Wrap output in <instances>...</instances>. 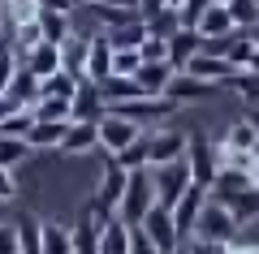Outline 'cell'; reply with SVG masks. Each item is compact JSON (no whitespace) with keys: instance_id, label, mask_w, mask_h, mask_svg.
Segmentation results:
<instances>
[{"instance_id":"obj_1","label":"cell","mask_w":259,"mask_h":254,"mask_svg":"<svg viewBox=\"0 0 259 254\" xmlns=\"http://www.w3.org/2000/svg\"><path fill=\"white\" fill-rule=\"evenodd\" d=\"M156 207V181H151V168H134L130 173V185H125V198L117 207V220H125L130 228H139L143 216Z\"/></svg>"},{"instance_id":"obj_2","label":"cell","mask_w":259,"mask_h":254,"mask_svg":"<svg viewBox=\"0 0 259 254\" xmlns=\"http://www.w3.org/2000/svg\"><path fill=\"white\" fill-rule=\"evenodd\" d=\"M233 233H238L233 211L207 194V202L199 207V220H194V241H233Z\"/></svg>"},{"instance_id":"obj_3","label":"cell","mask_w":259,"mask_h":254,"mask_svg":"<svg viewBox=\"0 0 259 254\" xmlns=\"http://www.w3.org/2000/svg\"><path fill=\"white\" fill-rule=\"evenodd\" d=\"M186 168H190V177L203 190H212L216 173H221V155H216V142L207 134H190V146H186Z\"/></svg>"},{"instance_id":"obj_4","label":"cell","mask_w":259,"mask_h":254,"mask_svg":"<svg viewBox=\"0 0 259 254\" xmlns=\"http://www.w3.org/2000/svg\"><path fill=\"white\" fill-rule=\"evenodd\" d=\"M143 134H147V129H143L139 121L121 117V112H104V117H100V146L108 155H121L130 142H139Z\"/></svg>"},{"instance_id":"obj_5","label":"cell","mask_w":259,"mask_h":254,"mask_svg":"<svg viewBox=\"0 0 259 254\" xmlns=\"http://www.w3.org/2000/svg\"><path fill=\"white\" fill-rule=\"evenodd\" d=\"M186 146H190V134L182 129H147V168L186 160Z\"/></svg>"},{"instance_id":"obj_6","label":"cell","mask_w":259,"mask_h":254,"mask_svg":"<svg viewBox=\"0 0 259 254\" xmlns=\"http://www.w3.org/2000/svg\"><path fill=\"white\" fill-rule=\"evenodd\" d=\"M139 228L160 245V254H177V250H182V233H177L173 207H160V202H156V207L143 216V224H139Z\"/></svg>"},{"instance_id":"obj_7","label":"cell","mask_w":259,"mask_h":254,"mask_svg":"<svg viewBox=\"0 0 259 254\" xmlns=\"http://www.w3.org/2000/svg\"><path fill=\"white\" fill-rule=\"evenodd\" d=\"M108 112H121V117L139 121V125L147 129V125H156V121L173 117V112H177V104L168 99V95H139V99H130V104H112Z\"/></svg>"},{"instance_id":"obj_8","label":"cell","mask_w":259,"mask_h":254,"mask_svg":"<svg viewBox=\"0 0 259 254\" xmlns=\"http://www.w3.org/2000/svg\"><path fill=\"white\" fill-rule=\"evenodd\" d=\"M151 181H156V202H160V207H173L194 177H190V168H186V160H177V164H160V168H151Z\"/></svg>"},{"instance_id":"obj_9","label":"cell","mask_w":259,"mask_h":254,"mask_svg":"<svg viewBox=\"0 0 259 254\" xmlns=\"http://www.w3.org/2000/svg\"><path fill=\"white\" fill-rule=\"evenodd\" d=\"M221 91L216 82H203V78H194V73H186V69H177L173 73V82H168V99L182 108V104H199V99H212V95Z\"/></svg>"},{"instance_id":"obj_10","label":"cell","mask_w":259,"mask_h":254,"mask_svg":"<svg viewBox=\"0 0 259 254\" xmlns=\"http://www.w3.org/2000/svg\"><path fill=\"white\" fill-rule=\"evenodd\" d=\"M186 73H194V78H203V82H216V86H233V78H238L242 69H233L221 52H199L186 65Z\"/></svg>"},{"instance_id":"obj_11","label":"cell","mask_w":259,"mask_h":254,"mask_svg":"<svg viewBox=\"0 0 259 254\" xmlns=\"http://www.w3.org/2000/svg\"><path fill=\"white\" fill-rule=\"evenodd\" d=\"M18 65H26V69L35 73L39 82L52 78L56 69H65V65H61V43H48V39H39L35 47H26V52L18 56Z\"/></svg>"},{"instance_id":"obj_12","label":"cell","mask_w":259,"mask_h":254,"mask_svg":"<svg viewBox=\"0 0 259 254\" xmlns=\"http://www.w3.org/2000/svg\"><path fill=\"white\" fill-rule=\"evenodd\" d=\"M203 202H207V190H203L199 181H190V185H186V194L173 202V220H177V233H182V241L194 233V220H199V207H203Z\"/></svg>"},{"instance_id":"obj_13","label":"cell","mask_w":259,"mask_h":254,"mask_svg":"<svg viewBox=\"0 0 259 254\" xmlns=\"http://www.w3.org/2000/svg\"><path fill=\"white\" fill-rule=\"evenodd\" d=\"M164 47H168V65H173V69H186L194 56L203 52V35H199V30H190V26H182L177 35L164 39Z\"/></svg>"},{"instance_id":"obj_14","label":"cell","mask_w":259,"mask_h":254,"mask_svg":"<svg viewBox=\"0 0 259 254\" xmlns=\"http://www.w3.org/2000/svg\"><path fill=\"white\" fill-rule=\"evenodd\" d=\"M69 112H74V121H100L104 117V95H100V82L82 78L78 82L74 99H69Z\"/></svg>"},{"instance_id":"obj_15","label":"cell","mask_w":259,"mask_h":254,"mask_svg":"<svg viewBox=\"0 0 259 254\" xmlns=\"http://www.w3.org/2000/svg\"><path fill=\"white\" fill-rule=\"evenodd\" d=\"M125 185H130V173L108 155V168H104V181H100V194H95V202H100V207H108V211H117V207H121V198H125Z\"/></svg>"},{"instance_id":"obj_16","label":"cell","mask_w":259,"mask_h":254,"mask_svg":"<svg viewBox=\"0 0 259 254\" xmlns=\"http://www.w3.org/2000/svg\"><path fill=\"white\" fill-rule=\"evenodd\" d=\"M194 30H199V35L207 39V43H212V39H229L233 30V18H229V9H225V0H216V5H207L203 13H199V22H194Z\"/></svg>"},{"instance_id":"obj_17","label":"cell","mask_w":259,"mask_h":254,"mask_svg":"<svg viewBox=\"0 0 259 254\" xmlns=\"http://www.w3.org/2000/svg\"><path fill=\"white\" fill-rule=\"evenodd\" d=\"M100 146V121H69V129H65L61 138V151L69 155H87Z\"/></svg>"},{"instance_id":"obj_18","label":"cell","mask_w":259,"mask_h":254,"mask_svg":"<svg viewBox=\"0 0 259 254\" xmlns=\"http://www.w3.org/2000/svg\"><path fill=\"white\" fill-rule=\"evenodd\" d=\"M173 73H177V69H173L168 61H143L134 78H139L143 95H164V91H168V82H173Z\"/></svg>"},{"instance_id":"obj_19","label":"cell","mask_w":259,"mask_h":254,"mask_svg":"<svg viewBox=\"0 0 259 254\" xmlns=\"http://www.w3.org/2000/svg\"><path fill=\"white\" fill-rule=\"evenodd\" d=\"M87 78H91V82L112 78V43H108L104 35H91V52H87Z\"/></svg>"},{"instance_id":"obj_20","label":"cell","mask_w":259,"mask_h":254,"mask_svg":"<svg viewBox=\"0 0 259 254\" xmlns=\"http://www.w3.org/2000/svg\"><path fill=\"white\" fill-rule=\"evenodd\" d=\"M87 52H91V39H82V35H69L61 43V65L74 78H87Z\"/></svg>"},{"instance_id":"obj_21","label":"cell","mask_w":259,"mask_h":254,"mask_svg":"<svg viewBox=\"0 0 259 254\" xmlns=\"http://www.w3.org/2000/svg\"><path fill=\"white\" fill-rule=\"evenodd\" d=\"M9 95H13L18 104H26V108H30V104L44 95V82H39L26 65H18V69H13V78H9Z\"/></svg>"},{"instance_id":"obj_22","label":"cell","mask_w":259,"mask_h":254,"mask_svg":"<svg viewBox=\"0 0 259 254\" xmlns=\"http://www.w3.org/2000/svg\"><path fill=\"white\" fill-rule=\"evenodd\" d=\"M221 146H229V151H255L259 146V134H255V121L250 117H238L229 125V134H225V142Z\"/></svg>"},{"instance_id":"obj_23","label":"cell","mask_w":259,"mask_h":254,"mask_svg":"<svg viewBox=\"0 0 259 254\" xmlns=\"http://www.w3.org/2000/svg\"><path fill=\"white\" fill-rule=\"evenodd\" d=\"M104 39L112 43V52H125V47H143V39H147V26H143V18H139V22H125V26H112Z\"/></svg>"},{"instance_id":"obj_24","label":"cell","mask_w":259,"mask_h":254,"mask_svg":"<svg viewBox=\"0 0 259 254\" xmlns=\"http://www.w3.org/2000/svg\"><path fill=\"white\" fill-rule=\"evenodd\" d=\"M39 13H44V5H39V0H5V18H9V26H13V30L35 26Z\"/></svg>"},{"instance_id":"obj_25","label":"cell","mask_w":259,"mask_h":254,"mask_svg":"<svg viewBox=\"0 0 259 254\" xmlns=\"http://www.w3.org/2000/svg\"><path fill=\"white\" fill-rule=\"evenodd\" d=\"M225 207L233 211L238 228H242V224H250V220H259V190L250 185V190H242V194H233V198H225Z\"/></svg>"},{"instance_id":"obj_26","label":"cell","mask_w":259,"mask_h":254,"mask_svg":"<svg viewBox=\"0 0 259 254\" xmlns=\"http://www.w3.org/2000/svg\"><path fill=\"white\" fill-rule=\"evenodd\" d=\"M39 35H44L48 43H65V39L74 35V26H69V13H52V9H44V13H39Z\"/></svg>"},{"instance_id":"obj_27","label":"cell","mask_w":259,"mask_h":254,"mask_svg":"<svg viewBox=\"0 0 259 254\" xmlns=\"http://www.w3.org/2000/svg\"><path fill=\"white\" fill-rule=\"evenodd\" d=\"M30 151L35 146L26 142V138H9V134H0V168H13L18 173V164L30 160Z\"/></svg>"},{"instance_id":"obj_28","label":"cell","mask_w":259,"mask_h":254,"mask_svg":"<svg viewBox=\"0 0 259 254\" xmlns=\"http://www.w3.org/2000/svg\"><path fill=\"white\" fill-rule=\"evenodd\" d=\"M65 129H69V121H35L30 134H26V142L30 146H61Z\"/></svg>"},{"instance_id":"obj_29","label":"cell","mask_w":259,"mask_h":254,"mask_svg":"<svg viewBox=\"0 0 259 254\" xmlns=\"http://www.w3.org/2000/svg\"><path fill=\"white\" fill-rule=\"evenodd\" d=\"M100 254H130V224L125 220H112L100 233Z\"/></svg>"},{"instance_id":"obj_30","label":"cell","mask_w":259,"mask_h":254,"mask_svg":"<svg viewBox=\"0 0 259 254\" xmlns=\"http://www.w3.org/2000/svg\"><path fill=\"white\" fill-rule=\"evenodd\" d=\"M44 254H74V228L44 220Z\"/></svg>"},{"instance_id":"obj_31","label":"cell","mask_w":259,"mask_h":254,"mask_svg":"<svg viewBox=\"0 0 259 254\" xmlns=\"http://www.w3.org/2000/svg\"><path fill=\"white\" fill-rule=\"evenodd\" d=\"M30 108H35V121H74L69 99H56V95H39Z\"/></svg>"},{"instance_id":"obj_32","label":"cell","mask_w":259,"mask_h":254,"mask_svg":"<svg viewBox=\"0 0 259 254\" xmlns=\"http://www.w3.org/2000/svg\"><path fill=\"white\" fill-rule=\"evenodd\" d=\"M18 245H22V254H44V220H35V216H26L18 224Z\"/></svg>"},{"instance_id":"obj_33","label":"cell","mask_w":259,"mask_h":254,"mask_svg":"<svg viewBox=\"0 0 259 254\" xmlns=\"http://www.w3.org/2000/svg\"><path fill=\"white\" fill-rule=\"evenodd\" d=\"M74 254H100V228L91 216H82L74 224Z\"/></svg>"},{"instance_id":"obj_34","label":"cell","mask_w":259,"mask_h":254,"mask_svg":"<svg viewBox=\"0 0 259 254\" xmlns=\"http://www.w3.org/2000/svg\"><path fill=\"white\" fill-rule=\"evenodd\" d=\"M143 26H147V35L168 39V35H177V30H182V13H177V9H160L156 18H147Z\"/></svg>"},{"instance_id":"obj_35","label":"cell","mask_w":259,"mask_h":254,"mask_svg":"<svg viewBox=\"0 0 259 254\" xmlns=\"http://www.w3.org/2000/svg\"><path fill=\"white\" fill-rule=\"evenodd\" d=\"M78 82H82V78H74L69 69H56L52 78H44V95H56V99H74Z\"/></svg>"},{"instance_id":"obj_36","label":"cell","mask_w":259,"mask_h":254,"mask_svg":"<svg viewBox=\"0 0 259 254\" xmlns=\"http://www.w3.org/2000/svg\"><path fill=\"white\" fill-rule=\"evenodd\" d=\"M225 9H229V18H233L238 30L259 26V5H255V0H225Z\"/></svg>"},{"instance_id":"obj_37","label":"cell","mask_w":259,"mask_h":254,"mask_svg":"<svg viewBox=\"0 0 259 254\" xmlns=\"http://www.w3.org/2000/svg\"><path fill=\"white\" fill-rule=\"evenodd\" d=\"M112 160H117L125 173H134V168H147V134H143L139 142H130L121 155H112Z\"/></svg>"},{"instance_id":"obj_38","label":"cell","mask_w":259,"mask_h":254,"mask_svg":"<svg viewBox=\"0 0 259 254\" xmlns=\"http://www.w3.org/2000/svg\"><path fill=\"white\" fill-rule=\"evenodd\" d=\"M30 125H35V108H22V112H13L9 121H0V134H9V138H26V134H30Z\"/></svg>"},{"instance_id":"obj_39","label":"cell","mask_w":259,"mask_h":254,"mask_svg":"<svg viewBox=\"0 0 259 254\" xmlns=\"http://www.w3.org/2000/svg\"><path fill=\"white\" fill-rule=\"evenodd\" d=\"M233 91L246 104H259V69H242L238 78H233Z\"/></svg>"},{"instance_id":"obj_40","label":"cell","mask_w":259,"mask_h":254,"mask_svg":"<svg viewBox=\"0 0 259 254\" xmlns=\"http://www.w3.org/2000/svg\"><path fill=\"white\" fill-rule=\"evenodd\" d=\"M139 65H143L139 47H125V52H112V73H121V78H134V73H139Z\"/></svg>"},{"instance_id":"obj_41","label":"cell","mask_w":259,"mask_h":254,"mask_svg":"<svg viewBox=\"0 0 259 254\" xmlns=\"http://www.w3.org/2000/svg\"><path fill=\"white\" fill-rule=\"evenodd\" d=\"M207 5H216V0H182V9H177V13H182V26L194 30V22H199V13H203Z\"/></svg>"},{"instance_id":"obj_42","label":"cell","mask_w":259,"mask_h":254,"mask_svg":"<svg viewBox=\"0 0 259 254\" xmlns=\"http://www.w3.org/2000/svg\"><path fill=\"white\" fill-rule=\"evenodd\" d=\"M130 254H160V245L151 241L143 228H130Z\"/></svg>"},{"instance_id":"obj_43","label":"cell","mask_w":259,"mask_h":254,"mask_svg":"<svg viewBox=\"0 0 259 254\" xmlns=\"http://www.w3.org/2000/svg\"><path fill=\"white\" fill-rule=\"evenodd\" d=\"M139 56H143V61H168V47H164V39L147 35V39H143V47H139Z\"/></svg>"},{"instance_id":"obj_44","label":"cell","mask_w":259,"mask_h":254,"mask_svg":"<svg viewBox=\"0 0 259 254\" xmlns=\"http://www.w3.org/2000/svg\"><path fill=\"white\" fill-rule=\"evenodd\" d=\"M0 254H22V245H18V224H0Z\"/></svg>"},{"instance_id":"obj_45","label":"cell","mask_w":259,"mask_h":254,"mask_svg":"<svg viewBox=\"0 0 259 254\" xmlns=\"http://www.w3.org/2000/svg\"><path fill=\"white\" fill-rule=\"evenodd\" d=\"M18 198V177H13V168H0V202Z\"/></svg>"},{"instance_id":"obj_46","label":"cell","mask_w":259,"mask_h":254,"mask_svg":"<svg viewBox=\"0 0 259 254\" xmlns=\"http://www.w3.org/2000/svg\"><path fill=\"white\" fill-rule=\"evenodd\" d=\"M190 254H229V241H194Z\"/></svg>"},{"instance_id":"obj_47","label":"cell","mask_w":259,"mask_h":254,"mask_svg":"<svg viewBox=\"0 0 259 254\" xmlns=\"http://www.w3.org/2000/svg\"><path fill=\"white\" fill-rule=\"evenodd\" d=\"M22 108H26V104H18V99H13V95H9V91L0 95V121H9V117H13V112H22Z\"/></svg>"},{"instance_id":"obj_48","label":"cell","mask_w":259,"mask_h":254,"mask_svg":"<svg viewBox=\"0 0 259 254\" xmlns=\"http://www.w3.org/2000/svg\"><path fill=\"white\" fill-rule=\"evenodd\" d=\"M44 9H52V13H74V5L78 0H39Z\"/></svg>"},{"instance_id":"obj_49","label":"cell","mask_w":259,"mask_h":254,"mask_svg":"<svg viewBox=\"0 0 259 254\" xmlns=\"http://www.w3.org/2000/svg\"><path fill=\"white\" fill-rule=\"evenodd\" d=\"M229 254H259V241H229Z\"/></svg>"},{"instance_id":"obj_50","label":"cell","mask_w":259,"mask_h":254,"mask_svg":"<svg viewBox=\"0 0 259 254\" xmlns=\"http://www.w3.org/2000/svg\"><path fill=\"white\" fill-rule=\"evenodd\" d=\"M100 5H112V9H125V13H139V0H100Z\"/></svg>"},{"instance_id":"obj_51","label":"cell","mask_w":259,"mask_h":254,"mask_svg":"<svg viewBox=\"0 0 259 254\" xmlns=\"http://www.w3.org/2000/svg\"><path fill=\"white\" fill-rule=\"evenodd\" d=\"M246 173H250V185H255V190H259V155H255V164H250Z\"/></svg>"},{"instance_id":"obj_52","label":"cell","mask_w":259,"mask_h":254,"mask_svg":"<svg viewBox=\"0 0 259 254\" xmlns=\"http://www.w3.org/2000/svg\"><path fill=\"white\" fill-rule=\"evenodd\" d=\"M246 117H250V121H255V134H259V108H250V112H246ZM255 155H259V146H255Z\"/></svg>"},{"instance_id":"obj_53","label":"cell","mask_w":259,"mask_h":254,"mask_svg":"<svg viewBox=\"0 0 259 254\" xmlns=\"http://www.w3.org/2000/svg\"><path fill=\"white\" fill-rule=\"evenodd\" d=\"M246 35H250V39H255V47H259V26H250V30H246Z\"/></svg>"},{"instance_id":"obj_54","label":"cell","mask_w":259,"mask_h":254,"mask_svg":"<svg viewBox=\"0 0 259 254\" xmlns=\"http://www.w3.org/2000/svg\"><path fill=\"white\" fill-rule=\"evenodd\" d=\"M5 22H9V18H5V0H0V30H5Z\"/></svg>"},{"instance_id":"obj_55","label":"cell","mask_w":259,"mask_h":254,"mask_svg":"<svg viewBox=\"0 0 259 254\" xmlns=\"http://www.w3.org/2000/svg\"><path fill=\"white\" fill-rule=\"evenodd\" d=\"M164 5H168V9H182V0H164Z\"/></svg>"},{"instance_id":"obj_56","label":"cell","mask_w":259,"mask_h":254,"mask_svg":"<svg viewBox=\"0 0 259 254\" xmlns=\"http://www.w3.org/2000/svg\"><path fill=\"white\" fill-rule=\"evenodd\" d=\"M250 69H259V52H255V61H250Z\"/></svg>"},{"instance_id":"obj_57","label":"cell","mask_w":259,"mask_h":254,"mask_svg":"<svg viewBox=\"0 0 259 254\" xmlns=\"http://www.w3.org/2000/svg\"><path fill=\"white\" fill-rule=\"evenodd\" d=\"M78 5H100V0H78Z\"/></svg>"},{"instance_id":"obj_58","label":"cell","mask_w":259,"mask_h":254,"mask_svg":"<svg viewBox=\"0 0 259 254\" xmlns=\"http://www.w3.org/2000/svg\"><path fill=\"white\" fill-rule=\"evenodd\" d=\"M177 254H186V250H177Z\"/></svg>"},{"instance_id":"obj_59","label":"cell","mask_w":259,"mask_h":254,"mask_svg":"<svg viewBox=\"0 0 259 254\" xmlns=\"http://www.w3.org/2000/svg\"><path fill=\"white\" fill-rule=\"evenodd\" d=\"M255 5H259V0H255Z\"/></svg>"}]
</instances>
